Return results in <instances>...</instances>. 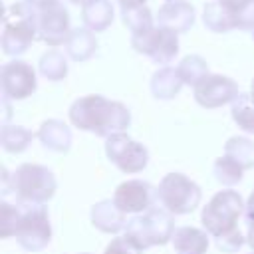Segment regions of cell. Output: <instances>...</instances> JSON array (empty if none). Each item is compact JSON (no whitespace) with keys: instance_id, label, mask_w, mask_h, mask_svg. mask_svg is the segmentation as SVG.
<instances>
[{"instance_id":"7","label":"cell","mask_w":254,"mask_h":254,"mask_svg":"<svg viewBox=\"0 0 254 254\" xmlns=\"http://www.w3.org/2000/svg\"><path fill=\"white\" fill-rule=\"evenodd\" d=\"M14 238L28 252L44 250L52 240L50 214L44 204H24L14 230Z\"/></svg>"},{"instance_id":"26","label":"cell","mask_w":254,"mask_h":254,"mask_svg":"<svg viewBox=\"0 0 254 254\" xmlns=\"http://www.w3.org/2000/svg\"><path fill=\"white\" fill-rule=\"evenodd\" d=\"M224 155L236 161L244 171L254 167V143L246 137H230L224 145Z\"/></svg>"},{"instance_id":"29","label":"cell","mask_w":254,"mask_h":254,"mask_svg":"<svg viewBox=\"0 0 254 254\" xmlns=\"http://www.w3.org/2000/svg\"><path fill=\"white\" fill-rule=\"evenodd\" d=\"M212 173H214V179L218 183H222V185H236L242 179L244 169L236 161H232L230 157L222 155L220 159H216V163L212 167Z\"/></svg>"},{"instance_id":"32","label":"cell","mask_w":254,"mask_h":254,"mask_svg":"<svg viewBox=\"0 0 254 254\" xmlns=\"http://www.w3.org/2000/svg\"><path fill=\"white\" fill-rule=\"evenodd\" d=\"M242 244H244V236L240 234V230H236L232 234H226L222 238H216V248L222 250V252H226V254L238 252L242 248Z\"/></svg>"},{"instance_id":"1","label":"cell","mask_w":254,"mask_h":254,"mask_svg":"<svg viewBox=\"0 0 254 254\" xmlns=\"http://www.w3.org/2000/svg\"><path fill=\"white\" fill-rule=\"evenodd\" d=\"M69 121L81 131L107 139L129 127L131 113L119 101H111L103 95H83L71 103Z\"/></svg>"},{"instance_id":"16","label":"cell","mask_w":254,"mask_h":254,"mask_svg":"<svg viewBox=\"0 0 254 254\" xmlns=\"http://www.w3.org/2000/svg\"><path fill=\"white\" fill-rule=\"evenodd\" d=\"M175 254H206L208 232L196 226H181L173 234Z\"/></svg>"},{"instance_id":"27","label":"cell","mask_w":254,"mask_h":254,"mask_svg":"<svg viewBox=\"0 0 254 254\" xmlns=\"http://www.w3.org/2000/svg\"><path fill=\"white\" fill-rule=\"evenodd\" d=\"M40 73L50 81H60L67 75V60L60 50H48L40 58Z\"/></svg>"},{"instance_id":"5","label":"cell","mask_w":254,"mask_h":254,"mask_svg":"<svg viewBox=\"0 0 254 254\" xmlns=\"http://www.w3.org/2000/svg\"><path fill=\"white\" fill-rule=\"evenodd\" d=\"M125 234H129L143 250L151 246H163L173 240L175 234V220L173 214L165 208H149L147 212L129 220Z\"/></svg>"},{"instance_id":"17","label":"cell","mask_w":254,"mask_h":254,"mask_svg":"<svg viewBox=\"0 0 254 254\" xmlns=\"http://www.w3.org/2000/svg\"><path fill=\"white\" fill-rule=\"evenodd\" d=\"M38 139L42 145L56 153H65L71 147V131L69 127L60 119H48L42 123L38 131Z\"/></svg>"},{"instance_id":"18","label":"cell","mask_w":254,"mask_h":254,"mask_svg":"<svg viewBox=\"0 0 254 254\" xmlns=\"http://www.w3.org/2000/svg\"><path fill=\"white\" fill-rule=\"evenodd\" d=\"M115 18L111 0H87L81 6V20L91 32H103Z\"/></svg>"},{"instance_id":"4","label":"cell","mask_w":254,"mask_h":254,"mask_svg":"<svg viewBox=\"0 0 254 254\" xmlns=\"http://www.w3.org/2000/svg\"><path fill=\"white\" fill-rule=\"evenodd\" d=\"M56 177L44 165L24 163L12 175V190L18 202L44 204L56 194Z\"/></svg>"},{"instance_id":"36","label":"cell","mask_w":254,"mask_h":254,"mask_svg":"<svg viewBox=\"0 0 254 254\" xmlns=\"http://www.w3.org/2000/svg\"><path fill=\"white\" fill-rule=\"evenodd\" d=\"M246 238H248V244H250L252 250H254V228H248V236H246Z\"/></svg>"},{"instance_id":"3","label":"cell","mask_w":254,"mask_h":254,"mask_svg":"<svg viewBox=\"0 0 254 254\" xmlns=\"http://www.w3.org/2000/svg\"><path fill=\"white\" fill-rule=\"evenodd\" d=\"M242 210H246V204L242 202L240 192L230 190V189L218 190L208 200V204L202 208L200 222H202L204 230L216 240V238H222V236L238 230L236 224H238Z\"/></svg>"},{"instance_id":"19","label":"cell","mask_w":254,"mask_h":254,"mask_svg":"<svg viewBox=\"0 0 254 254\" xmlns=\"http://www.w3.org/2000/svg\"><path fill=\"white\" fill-rule=\"evenodd\" d=\"M64 46H65V54L73 62H85L95 54L97 40L89 28H75V30H71V34L67 36V42Z\"/></svg>"},{"instance_id":"12","label":"cell","mask_w":254,"mask_h":254,"mask_svg":"<svg viewBox=\"0 0 254 254\" xmlns=\"http://www.w3.org/2000/svg\"><path fill=\"white\" fill-rule=\"evenodd\" d=\"M238 95V83L220 73H208L200 83L194 85V99L206 109H216L224 103H232Z\"/></svg>"},{"instance_id":"22","label":"cell","mask_w":254,"mask_h":254,"mask_svg":"<svg viewBox=\"0 0 254 254\" xmlns=\"http://www.w3.org/2000/svg\"><path fill=\"white\" fill-rule=\"evenodd\" d=\"M218 4L234 18L236 30L254 32V0H218Z\"/></svg>"},{"instance_id":"10","label":"cell","mask_w":254,"mask_h":254,"mask_svg":"<svg viewBox=\"0 0 254 254\" xmlns=\"http://www.w3.org/2000/svg\"><path fill=\"white\" fill-rule=\"evenodd\" d=\"M69 34V14L60 0H54L44 8H38V38L44 44L52 48L62 46L67 42Z\"/></svg>"},{"instance_id":"8","label":"cell","mask_w":254,"mask_h":254,"mask_svg":"<svg viewBox=\"0 0 254 254\" xmlns=\"http://www.w3.org/2000/svg\"><path fill=\"white\" fill-rule=\"evenodd\" d=\"M131 46L135 52L147 56L155 64L167 65L179 54V34L157 24L143 34L131 36Z\"/></svg>"},{"instance_id":"21","label":"cell","mask_w":254,"mask_h":254,"mask_svg":"<svg viewBox=\"0 0 254 254\" xmlns=\"http://www.w3.org/2000/svg\"><path fill=\"white\" fill-rule=\"evenodd\" d=\"M202 22H204V26H206L210 32H216V34L236 30V22H234V18H232V16L218 4V0H212V2L204 4V10H202Z\"/></svg>"},{"instance_id":"35","label":"cell","mask_w":254,"mask_h":254,"mask_svg":"<svg viewBox=\"0 0 254 254\" xmlns=\"http://www.w3.org/2000/svg\"><path fill=\"white\" fill-rule=\"evenodd\" d=\"M24 2H28L30 6H34V8L38 10V8H44L46 4H50V2H54V0H24Z\"/></svg>"},{"instance_id":"34","label":"cell","mask_w":254,"mask_h":254,"mask_svg":"<svg viewBox=\"0 0 254 254\" xmlns=\"http://www.w3.org/2000/svg\"><path fill=\"white\" fill-rule=\"evenodd\" d=\"M121 8H129V6H143L147 0H117Z\"/></svg>"},{"instance_id":"15","label":"cell","mask_w":254,"mask_h":254,"mask_svg":"<svg viewBox=\"0 0 254 254\" xmlns=\"http://www.w3.org/2000/svg\"><path fill=\"white\" fill-rule=\"evenodd\" d=\"M91 222L95 228H99L101 232H119L123 228H127L129 220L127 214L121 212L117 208V204L113 200H99L91 206Z\"/></svg>"},{"instance_id":"23","label":"cell","mask_w":254,"mask_h":254,"mask_svg":"<svg viewBox=\"0 0 254 254\" xmlns=\"http://www.w3.org/2000/svg\"><path fill=\"white\" fill-rule=\"evenodd\" d=\"M32 131H28L22 125H2L0 131V143L8 153H22L32 143Z\"/></svg>"},{"instance_id":"28","label":"cell","mask_w":254,"mask_h":254,"mask_svg":"<svg viewBox=\"0 0 254 254\" xmlns=\"http://www.w3.org/2000/svg\"><path fill=\"white\" fill-rule=\"evenodd\" d=\"M232 119L234 123L244 129L246 133L254 135V101L250 97V93H240L234 101H232Z\"/></svg>"},{"instance_id":"20","label":"cell","mask_w":254,"mask_h":254,"mask_svg":"<svg viewBox=\"0 0 254 254\" xmlns=\"http://www.w3.org/2000/svg\"><path fill=\"white\" fill-rule=\"evenodd\" d=\"M183 79L177 71V67H161L153 73L151 77V93L157 97V99H173L181 87H183Z\"/></svg>"},{"instance_id":"38","label":"cell","mask_w":254,"mask_h":254,"mask_svg":"<svg viewBox=\"0 0 254 254\" xmlns=\"http://www.w3.org/2000/svg\"><path fill=\"white\" fill-rule=\"evenodd\" d=\"M250 97H252V101H254V79H252V83H250Z\"/></svg>"},{"instance_id":"37","label":"cell","mask_w":254,"mask_h":254,"mask_svg":"<svg viewBox=\"0 0 254 254\" xmlns=\"http://www.w3.org/2000/svg\"><path fill=\"white\" fill-rule=\"evenodd\" d=\"M69 2H71V4H79V6H83L87 0H69Z\"/></svg>"},{"instance_id":"11","label":"cell","mask_w":254,"mask_h":254,"mask_svg":"<svg viewBox=\"0 0 254 254\" xmlns=\"http://www.w3.org/2000/svg\"><path fill=\"white\" fill-rule=\"evenodd\" d=\"M0 87L6 99L30 97L38 87L34 67L22 60H12L4 64L0 69Z\"/></svg>"},{"instance_id":"24","label":"cell","mask_w":254,"mask_h":254,"mask_svg":"<svg viewBox=\"0 0 254 254\" xmlns=\"http://www.w3.org/2000/svg\"><path fill=\"white\" fill-rule=\"evenodd\" d=\"M121 20L131 30V36L143 34V32H147V30H151L155 26L153 24V14H151V10L145 4L143 6L121 8Z\"/></svg>"},{"instance_id":"33","label":"cell","mask_w":254,"mask_h":254,"mask_svg":"<svg viewBox=\"0 0 254 254\" xmlns=\"http://www.w3.org/2000/svg\"><path fill=\"white\" fill-rule=\"evenodd\" d=\"M244 216H246V224H248V228H254V190H252V194L248 196Z\"/></svg>"},{"instance_id":"13","label":"cell","mask_w":254,"mask_h":254,"mask_svg":"<svg viewBox=\"0 0 254 254\" xmlns=\"http://www.w3.org/2000/svg\"><path fill=\"white\" fill-rule=\"evenodd\" d=\"M155 200H157V189H153L147 181L141 179L125 181L113 192V202L125 214L147 212L149 208H153Z\"/></svg>"},{"instance_id":"30","label":"cell","mask_w":254,"mask_h":254,"mask_svg":"<svg viewBox=\"0 0 254 254\" xmlns=\"http://www.w3.org/2000/svg\"><path fill=\"white\" fill-rule=\"evenodd\" d=\"M20 212H22V202L12 204L6 198H2V202H0V236L2 238L14 236Z\"/></svg>"},{"instance_id":"31","label":"cell","mask_w":254,"mask_h":254,"mask_svg":"<svg viewBox=\"0 0 254 254\" xmlns=\"http://www.w3.org/2000/svg\"><path fill=\"white\" fill-rule=\"evenodd\" d=\"M105 254H143V248L129 234H123V236L113 238L107 244Z\"/></svg>"},{"instance_id":"14","label":"cell","mask_w":254,"mask_h":254,"mask_svg":"<svg viewBox=\"0 0 254 254\" xmlns=\"http://www.w3.org/2000/svg\"><path fill=\"white\" fill-rule=\"evenodd\" d=\"M194 8L187 0H167L157 12V24L165 26L177 34H185L194 24Z\"/></svg>"},{"instance_id":"6","label":"cell","mask_w":254,"mask_h":254,"mask_svg":"<svg viewBox=\"0 0 254 254\" xmlns=\"http://www.w3.org/2000/svg\"><path fill=\"white\" fill-rule=\"evenodd\" d=\"M200 187L183 173H169L157 187V200L171 214H189L200 202Z\"/></svg>"},{"instance_id":"25","label":"cell","mask_w":254,"mask_h":254,"mask_svg":"<svg viewBox=\"0 0 254 254\" xmlns=\"http://www.w3.org/2000/svg\"><path fill=\"white\" fill-rule=\"evenodd\" d=\"M177 71H179L183 83L194 87L196 83H200V81L208 75V64H206L200 56H194V54H192V56H187V58H183V60L179 62Z\"/></svg>"},{"instance_id":"9","label":"cell","mask_w":254,"mask_h":254,"mask_svg":"<svg viewBox=\"0 0 254 254\" xmlns=\"http://www.w3.org/2000/svg\"><path fill=\"white\" fill-rule=\"evenodd\" d=\"M107 159L123 173H141L149 163V151L145 145L131 139L127 133H113L105 141Z\"/></svg>"},{"instance_id":"2","label":"cell","mask_w":254,"mask_h":254,"mask_svg":"<svg viewBox=\"0 0 254 254\" xmlns=\"http://www.w3.org/2000/svg\"><path fill=\"white\" fill-rule=\"evenodd\" d=\"M38 38V10L28 2H14L4 12L2 52L10 58L22 56Z\"/></svg>"}]
</instances>
